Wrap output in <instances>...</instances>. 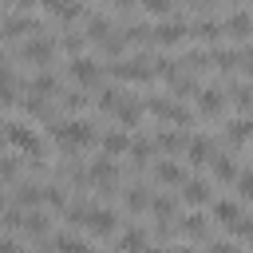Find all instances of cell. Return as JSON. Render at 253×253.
Returning a JSON list of instances; mask_svg holds the SVG:
<instances>
[{
    "mask_svg": "<svg viewBox=\"0 0 253 253\" xmlns=\"http://www.w3.org/2000/svg\"><path fill=\"white\" fill-rule=\"evenodd\" d=\"M55 51H59V36H55V32H43V36H32L28 43H20V47H16V59H24V63H40V67H47Z\"/></svg>",
    "mask_w": 253,
    "mask_h": 253,
    "instance_id": "cell-1",
    "label": "cell"
},
{
    "mask_svg": "<svg viewBox=\"0 0 253 253\" xmlns=\"http://www.w3.org/2000/svg\"><path fill=\"white\" fill-rule=\"evenodd\" d=\"M67 75H71V79H75L83 91H99V87L107 83V67H103V63H95L91 55H71Z\"/></svg>",
    "mask_w": 253,
    "mask_h": 253,
    "instance_id": "cell-2",
    "label": "cell"
},
{
    "mask_svg": "<svg viewBox=\"0 0 253 253\" xmlns=\"http://www.w3.org/2000/svg\"><path fill=\"white\" fill-rule=\"evenodd\" d=\"M142 107H146L150 115L174 123V126H190V107H182V103L170 99V95H142Z\"/></svg>",
    "mask_w": 253,
    "mask_h": 253,
    "instance_id": "cell-3",
    "label": "cell"
},
{
    "mask_svg": "<svg viewBox=\"0 0 253 253\" xmlns=\"http://www.w3.org/2000/svg\"><path fill=\"white\" fill-rule=\"evenodd\" d=\"M194 107H198V115L202 119H217L225 107H229V95H225V87H221V79H213V83H206L198 95H194Z\"/></svg>",
    "mask_w": 253,
    "mask_h": 253,
    "instance_id": "cell-4",
    "label": "cell"
},
{
    "mask_svg": "<svg viewBox=\"0 0 253 253\" xmlns=\"http://www.w3.org/2000/svg\"><path fill=\"white\" fill-rule=\"evenodd\" d=\"M0 36L4 40H24V36H43V20L28 16V12H12L0 20Z\"/></svg>",
    "mask_w": 253,
    "mask_h": 253,
    "instance_id": "cell-5",
    "label": "cell"
},
{
    "mask_svg": "<svg viewBox=\"0 0 253 253\" xmlns=\"http://www.w3.org/2000/svg\"><path fill=\"white\" fill-rule=\"evenodd\" d=\"M190 32H194V24H190L186 16H178V20H158V24H154V47H174V43L190 40Z\"/></svg>",
    "mask_w": 253,
    "mask_h": 253,
    "instance_id": "cell-6",
    "label": "cell"
},
{
    "mask_svg": "<svg viewBox=\"0 0 253 253\" xmlns=\"http://www.w3.org/2000/svg\"><path fill=\"white\" fill-rule=\"evenodd\" d=\"M174 237H190V241H213V221L202 213H182L174 217Z\"/></svg>",
    "mask_w": 253,
    "mask_h": 253,
    "instance_id": "cell-7",
    "label": "cell"
},
{
    "mask_svg": "<svg viewBox=\"0 0 253 253\" xmlns=\"http://www.w3.org/2000/svg\"><path fill=\"white\" fill-rule=\"evenodd\" d=\"M40 249H51V253H95V245L75 237V233H51V237L40 241Z\"/></svg>",
    "mask_w": 253,
    "mask_h": 253,
    "instance_id": "cell-8",
    "label": "cell"
},
{
    "mask_svg": "<svg viewBox=\"0 0 253 253\" xmlns=\"http://www.w3.org/2000/svg\"><path fill=\"white\" fill-rule=\"evenodd\" d=\"M213 154H217V138L213 134H190V146H186L190 166H206Z\"/></svg>",
    "mask_w": 253,
    "mask_h": 253,
    "instance_id": "cell-9",
    "label": "cell"
},
{
    "mask_svg": "<svg viewBox=\"0 0 253 253\" xmlns=\"http://www.w3.org/2000/svg\"><path fill=\"white\" fill-rule=\"evenodd\" d=\"M59 91H63V83H59V75H55L51 67H43L40 75H32V79H28V95H43V99H59Z\"/></svg>",
    "mask_w": 253,
    "mask_h": 253,
    "instance_id": "cell-10",
    "label": "cell"
},
{
    "mask_svg": "<svg viewBox=\"0 0 253 253\" xmlns=\"http://www.w3.org/2000/svg\"><path fill=\"white\" fill-rule=\"evenodd\" d=\"M182 202H186V206H206V202H213V182H210V178H186V182H182Z\"/></svg>",
    "mask_w": 253,
    "mask_h": 253,
    "instance_id": "cell-11",
    "label": "cell"
},
{
    "mask_svg": "<svg viewBox=\"0 0 253 253\" xmlns=\"http://www.w3.org/2000/svg\"><path fill=\"white\" fill-rule=\"evenodd\" d=\"M12 206H20V210H32V206H40L43 202V182L40 178H32V182H16V190H12V198H8Z\"/></svg>",
    "mask_w": 253,
    "mask_h": 253,
    "instance_id": "cell-12",
    "label": "cell"
},
{
    "mask_svg": "<svg viewBox=\"0 0 253 253\" xmlns=\"http://www.w3.org/2000/svg\"><path fill=\"white\" fill-rule=\"evenodd\" d=\"M225 36H233V40H253V12H245V8H237V12H229L225 20Z\"/></svg>",
    "mask_w": 253,
    "mask_h": 253,
    "instance_id": "cell-13",
    "label": "cell"
},
{
    "mask_svg": "<svg viewBox=\"0 0 253 253\" xmlns=\"http://www.w3.org/2000/svg\"><path fill=\"white\" fill-rule=\"evenodd\" d=\"M154 142H158L162 154H186V146H190V130H186V126H178V130H158Z\"/></svg>",
    "mask_w": 253,
    "mask_h": 253,
    "instance_id": "cell-14",
    "label": "cell"
},
{
    "mask_svg": "<svg viewBox=\"0 0 253 253\" xmlns=\"http://www.w3.org/2000/svg\"><path fill=\"white\" fill-rule=\"evenodd\" d=\"M190 24H194L190 36H198V40H206V43H217V40L225 36V24H221L213 12H210V16H198V20H190Z\"/></svg>",
    "mask_w": 253,
    "mask_h": 253,
    "instance_id": "cell-15",
    "label": "cell"
},
{
    "mask_svg": "<svg viewBox=\"0 0 253 253\" xmlns=\"http://www.w3.org/2000/svg\"><path fill=\"white\" fill-rule=\"evenodd\" d=\"M142 111H146V107H142V99L126 95V99L115 107V123H119L123 130H126V126H138V123H142Z\"/></svg>",
    "mask_w": 253,
    "mask_h": 253,
    "instance_id": "cell-16",
    "label": "cell"
},
{
    "mask_svg": "<svg viewBox=\"0 0 253 253\" xmlns=\"http://www.w3.org/2000/svg\"><path fill=\"white\" fill-rule=\"evenodd\" d=\"M190 174H186V166L182 162H174V158H158L154 162V182H166V186H182Z\"/></svg>",
    "mask_w": 253,
    "mask_h": 253,
    "instance_id": "cell-17",
    "label": "cell"
},
{
    "mask_svg": "<svg viewBox=\"0 0 253 253\" xmlns=\"http://www.w3.org/2000/svg\"><path fill=\"white\" fill-rule=\"evenodd\" d=\"M237 174H241V170H237V162H233L229 154L217 150V154L210 158V178H213V182H237Z\"/></svg>",
    "mask_w": 253,
    "mask_h": 253,
    "instance_id": "cell-18",
    "label": "cell"
},
{
    "mask_svg": "<svg viewBox=\"0 0 253 253\" xmlns=\"http://www.w3.org/2000/svg\"><path fill=\"white\" fill-rule=\"evenodd\" d=\"M146 241H150V233H146L142 225H130L126 233H119V237H115V253H138Z\"/></svg>",
    "mask_w": 253,
    "mask_h": 253,
    "instance_id": "cell-19",
    "label": "cell"
},
{
    "mask_svg": "<svg viewBox=\"0 0 253 253\" xmlns=\"http://www.w3.org/2000/svg\"><path fill=\"white\" fill-rule=\"evenodd\" d=\"M225 142H229V146H245V142H253V115L233 119V123L225 126Z\"/></svg>",
    "mask_w": 253,
    "mask_h": 253,
    "instance_id": "cell-20",
    "label": "cell"
},
{
    "mask_svg": "<svg viewBox=\"0 0 253 253\" xmlns=\"http://www.w3.org/2000/svg\"><path fill=\"white\" fill-rule=\"evenodd\" d=\"M210 213H213V221L229 225L241 217V198H217V202H210Z\"/></svg>",
    "mask_w": 253,
    "mask_h": 253,
    "instance_id": "cell-21",
    "label": "cell"
},
{
    "mask_svg": "<svg viewBox=\"0 0 253 253\" xmlns=\"http://www.w3.org/2000/svg\"><path fill=\"white\" fill-rule=\"evenodd\" d=\"M99 146H103V154L119 158V154L130 150V138H126V130H103V134H99Z\"/></svg>",
    "mask_w": 253,
    "mask_h": 253,
    "instance_id": "cell-22",
    "label": "cell"
},
{
    "mask_svg": "<svg viewBox=\"0 0 253 253\" xmlns=\"http://www.w3.org/2000/svg\"><path fill=\"white\" fill-rule=\"evenodd\" d=\"M150 213H154L158 221H174V217H178V198H174V194H158V198H150Z\"/></svg>",
    "mask_w": 253,
    "mask_h": 253,
    "instance_id": "cell-23",
    "label": "cell"
},
{
    "mask_svg": "<svg viewBox=\"0 0 253 253\" xmlns=\"http://www.w3.org/2000/svg\"><path fill=\"white\" fill-rule=\"evenodd\" d=\"M123 99H126V91H123V87H115V83H103V87H99V99H95V107L115 115V107H119Z\"/></svg>",
    "mask_w": 253,
    "mask_h": 253,
    "instance_id": "cell-24",
    "label": "cell"
},
{
    "mask_svg": "<svg viewBox=\"0 0 253 253\" xmlns=\"http://www.w3.org/2000/svg\"><path fill=\"white\" fill-rule=\"evenodd\" d=\"M123 206L130 210V213H142V210H150V194H146V186H126V194H123Z\"/></svg>",
    "mask_w": 253,
    "mask_h": 253,
    "instance_id": "cell-25",
    "label": "cell"
},
{
    "mask_svg": "<svg viewBox=\"0 0 253 253\" xmlns=\"http://www.w3.org/2000/svg\"><path fill=\"white\" fill-rule=\"evenodd\" d=\"M107 32H111V16H107V12H87V32H83V36L99 43Z\"/></svg>",
    "mask_w": 253,
    "mask_h": 253,
    "instance_id": "cell-26",
    "label": "cell"
},
{
    "mask_svg": "<svg viewBox=\"0 0 253 253\" xmlns=\"http://www.w3.org/2000/svg\"><path fill=\"white\" fill-rule=\"evenodd\" d=\"M59 107L71 111V115H75V111H87V107H91V95H87L83 87H75V91H67V95L59 91Z\"/></svg>",
    "mask_w": 253,
    "mask_h": 253,
    "instance_id": "cell-27",
    "label": "cell"
},
{
    "mask_svg": "<svg viewBox=\"0 0 253 253\" xmlns=\"http://www.w3.org/2000/svg\"><path fill=\"white\" fill-rule=\"evenodd\" d=\"M20 170H24V162L16 154H4L0 158V182H20Z\"/></svg>",
    "mask_w": 253,
    "mask_h": 253,
    "instance_id": "cell-28",
    "label": "cell"
},
{
    "mask_svg": "<svg viewBox=\"0 0 253 253\" xmlns=\"http://www.w3.org/2000/svg\"><path fill=\"white\" fill-rule=\"evenodd\" d=\"M87 47V36L83 32H67V36H59V51H67V55H79Z\"/></svg>",
    "mask_w": 253,
    "mask_h": 253,
    "instance_id": "cell-29",
    "label": "cell"
},
{
    "mask_svg": "<svg viewBox=\"0 0 253 253\" xmlns=\"http://www.w3.org/2000/svg\"><path fill=\"white\" fill-rule=\"evenodd\" d=\"M134 4H142V12H150V16H170L174 12V0H134Z\"/></svg>",
    "mask_w": 253,
    "mask_h": 253,
    "instance_id": "cell-30",
    "label": "cell"
},
{
    "mask_svg": "<svg viewBox=\"0 0 253 253\" xmlns=\"http://www.w3.org/2000/svg\"><path fill=\"white\" fill-rule=\"evenodd\" d=\"M225 229H229L233 237H245V241H253V217H245V213H241L237 221H229Z\"/></svg>",
    "mask_w": 253,
    "mask_h": 253,
    "instance_id": "cell-31",
    "label": "cell"
},
{
    "mask_svg": "<svg viewBox=\"0 0 253 253\" xmlns=\"http://www.w3.org/2000/svg\"><path fill=\"white\" fill-rule=\"evenodd\" d=\"M237 198H241V202H253V170H249V166L237 174Z\"/></svg>",
    "mask_w": 253,
    "mask_h": 253,
    "instance_id": "cell-32",
    "label": "cell"
},
{
    "mask_svg": "<svg viewBox=\"0 0 253 253\" xmlns=\"http://www.w3.org/2000/svg\"><path fill=\"white\" fill-rule=\"evenodd\" d=\"M182 8H194V12H202V16H210L213 8H217V0H178Z\"/></svg>",
    "mask_w": 253,
    "mask_h": 253,
    "instance_id": "cell-33",
    "label": "cell"
},
{
    "mask_svg": "<svg viewBox=\"0 0 253 253\" xmlns=\"http://www.w3.org/2000/svg\"><path fill=\"white\" fill-rule=\"evenodd\" d=\"M0 253H28V249L16 241V233H8V237H0Z\"/></svg>",
    "mask_w": 253,
    "mask_h": 253,
    "instance_id": "cell-34",
    "label": "cell"
},
{
    "mask_svg": "<svg viewBox=\"0 0 253 253\" xmlns=\"http://www.w3.org/2000/svg\"><path fill=\"white\" fill-rule=\"evenodd\" d=\"M210 253H241L233 241H210Z\"/></svg>",
    "mask_w": 253,
    "mask_h": 253,
    "instance_id": "cell-35",
    "label": "cell"
},
{
    "mask_svg": "<svg viewBox=\"0 0 253 253\" xmlns=\"http://www.w3.org/2000/svg\"><path fill=\"white\" fill-rule=\"evenodd\" d=\"M170 253H198L194 245H170Z\"/></svg>",
    "mask_w": 253,
    "mask_h": 253,
    "instance_id": "cell-36",
    "label": "cell"
},
{
    "mask_svg": "<svg viewBox=\"0 0 253 253\" xmlns=\"http://www.w3.org/2000/svg\"><path fill=\"white\" fill-rule=\"evenodd\" d=\"M8 4H16V0H0V8H8Z\"/></svg>",
    "mask_w": 253,
    "mask_h": 253,
    "instance_id": "cell-37",
    "label": "cell"
},
{
    "mask_svg": "<svg viewBox=\"0 0 253 253\" xmlns=\"http://www.w3.org/2000/svg\"><path fill=\"white\" fill-rule=\"evenodd\" d=\"M0 126H4V123H0ZM0 146H4V130H0Z\"/></svg>",
    "mask_w": 253,
    "mask_h": 253,
    "instance_id": "cell-38",
    "label": "cell"
},
{
    "mask_svg": "<svg viewBox=\"0 0 253 253\" xmlns=\"http://www.w3.org/2000/svg\"><path fill=\"white\" fill-rule=\"evenodd\" d=\"M0 206H4V194H0Z\"/></svg>",
    "mask_w": 253,
    "mask_h": 253,
    "instance_id": "cell-39",
    "label": "cell"
},
{
    "mask_svg": "<svg viewBox=\"0 0 253 253\" xmlns=\"http://www.w3.org/2000/svg\"><path fill=\"white\" fill-rule=\"evenodd\" d=\"M237 4H241V0H237Z\"/></svg>",
    "mask_w": 253,
    "mask_h": 253,
    "instance_id": "cell-40",
    "label": "cell"
}]
</instances>
